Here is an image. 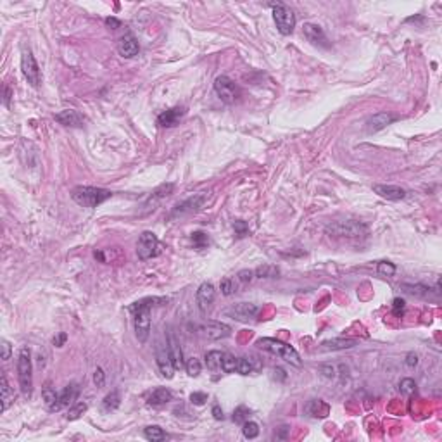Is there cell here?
Wrapping results in <instances>:
<instances>
[{
    "label": "cell",
    "mask_w": 442,
    "mask_h": 442,
    "mask_svg": "<svg viewBox=\"0 0 442 442\" xmlns=\"http://www.w3.org/2000/svg\"><path fill=\"white\" fill-rule=\"evenodd\" d=\"M404 308H406V302L401 299V297H396V299L392 301V313L396 314V316H401V314L404 313Z\"/></svg>",
    "instance_id": "obj_44"
},
{
    "label": "cell",
    "mask_w": 442,
    "mask_h": 442,
    "mask_svg": "<svg viewBox=\"0 0 442 442\" xmlns=\"http://www.w3.org/2000/svg\"><path fill=\"white\" fill-rule=\"evenodd\" d=\"M254 275H256L257 278H277L278 275H280V270L275 264H262L254 272Z\"/></svg>",
    "instance_id": "obj_32"
},
{
    "label": "cell",
    "mask_w": 442,
    "mask_h": 442,
    "mask_svg": "<svg viewBox=\"0 0 442 442\" xmlns=\"http://www.w3.org/2000/svg\"><path fill=\"white\" fill-rule=\"evenodd\" d=\"M403 290L409 296L418 297V299H427L430 296V287L421 284H403Z\"/></svg>",
    "instance_id": "obj_27"
},
{
    "label": "cell",
    "mask_w": 442,
    "mask_h": 442,
    "mask_svg": "<svg viewBox=\"0 0 442 442\" xmlns=\"http://www.w3.org/2000/svg\"><path fill=\"white\" fill-rule=\"evenodd\" d=\"M138 50H140V45H138L137 38L133 37V35H123L121 38H119L118 42V52L121 57L125 59H131L135 57V55L138 54Z\"/></svg>",
    "instance_id": "obj_16"
},
{
    "label": "cell",
    "mask_w": 442,
    "mask_h": 442,
    "mask_svg": "<svg viewBox=\"0 0 442 442\" xmlns=\"http://www.w3.org/2000/svg\"><path fill=\"white\" fill-rule=\"evenodd\" d=\"M86 409H89V404H86V403H76V404H73L69 408V411H67V416L66 418H67V420H71V421L78 420V418L81 416L83 413L86 411Z\"/></svg>",
    "instance_id": "obj_38"
},
{
    "label": "cell",
    "mask_w": 442,
    "mask_h": 442,
    "mask_svg": "<svg viewBox=\"0 0 442 442\" xmlns=\"http://www.w3.org/2000/svg\"><path fill=\"white\" fill-rule=\"evenodd\" d=\"M66 340H67V335H66L64 332H62V333H59V335H55V337H54L52 344L55 345V347H62Z\"/></svg>",
    "instance_id": "obj_50"
},
{
    "label": "cell",
    "mask_w": 442,
    "mask_h": 442,
    "mask_svg": "<svg viewBox=\"0 0 442 442\" xmlns=\"http://www.w3.org/2000/svg\"><path fill=\"white\" fill-rule=\"evenodd\" d=\"M21 71L25 74L26 81L33 89H38L40 83H42V73H40V66L30 49H25L21 54Z\"/></svg>",
    "instance_id": "obj_7"
},
{
    "label": "cell",
    "mask_w": 442,
    "mask_h": 442,
    "mask_svg": "<svg viewBox=\"0 0 442 442\" xmlns=\"http://www.w3.org/2000/svg\"><path fill=\"white\" fill-rule=\"evenodd\" d=\"M168 352H169L171 361H173L174 370L185 368V361H183L182 347H180V344H178V340H176V337H174L173 332H168Z\"/></svg>",
    "instance_id": "obj_19"
},
{
    "label": "cell",
    "mask_w": 442,
    "mask_h": 442,
    "mask_svg": "<svg viewBox=\"0 0 442 442\" xmlns=\"http://www.w3.org/2000/svg\"><path fill=\"white\" fill-rule=\"evenodd\" d=\"M326 232L332 235H340V237H360L361 233L366 232V228L356 221H337L326 226Z\"/></svg>",
    "instance_id": "obj_11"
},
{
    "label": "cell",
    "mask_w": 442,
    "mask_h": 442,
    "mask_svg": "<svg viewBox=\"0 0 442 442\" xmlns=\"http://www.w3.org/2000/svg\"><path fill=\"white\" fill-rule=\"evenodd\" d=\"M143 437L150 442H161V440H166L168 435H166V432L159 427V425H149V427L143 428Z\"/></svg>",
    "instance_id": "obj_28"
},
{
    "label": "cell",
    "mask_w": 442,
    "mask_h": 442,
    "mask_svg": "<svg viewBox=\"0 0 442 442\" xmlns=\"http://www.w3.org/2000/svg\"><path fill=\"white\" fill-rule=\"evenodd\" d=\"M270 7L273 9V19L275 25H277V30L280 31L282 35H290L296 28V16H294L292 11L282 2L277 4H270Z\"/></svg>",
    "instance_id": "obj_5"
},
{
    "label": "cell",
    "mask_w": 442,
    "mask_h": 442,
    "mask_svg": "<svg viewBox=\"0 0 442 442\" xmlns=\"http://www.w3.org/2000/svg\"><path fill=\"white\" fill-rule=\"evenodd\" d=\"M254 370H256V366H254L252 360H249V358H238L237 360V372L240 375H249Z\"/></svg>",
    "instance_id": "obj_35"
},
{
    "label": "cell",
    "mask_w": 442,
    "mask_h": 442,
    "mask_svg": "<svg viewBox=\"0 0 442 442\" xmlns=\"http://www.w3.org/2000/svg\"><path fill=\"white\" fill-rule=\"evenodd\" d=\"M397 119L396 114L392 113H377L373 114L372 118H368V121H366L365 128H366V133H377V131L387 128L389 125H392L394 121Z\"/></svg>",
    "instance_id": "obj_13"
},
{
    "label": "cell",
    "mask_w": 442,
    "mask_h": 442,
    "mask_svg": "<svg viewBox=\"0 0 442 442\" xmlns=\"http://www.w3.org/2000/svg\"><path fill=\"white\" fill-rule=\"evenodd\" d=\"M257 345H259L261 349H264V351L277 354V356H280L284 361L297 366V368L302 366L299 352H297L292 345L285 344V342L277 340V338H259V340H257Z\"/></svg>",
    "instance_id": "obj_4"
},
{
    "label": "cell",
    "mask_w": 442,
    "mask_h": 442,
    "mask_svg": "<svg viewBox=\"0 0 442 442\" xmlns=\"http://www.w3.org/2000/svg\"><path fill=\"white\" fill-rule=\"evenodd\" d=\"M358 344L356 338H330V340H325L321 344V349L323 351H342V349H351Z\"/></svg>",
    "instance_id": "obj_24"
},
{
    "label": "cell",
    "mask_w": 442,
    "mask_h": 442,
    "mask_svg": "<svg viewBox=\"0 0 442 442\" xmlns=\"http://www.w3.org/2000/svg\"><path fill=\"white\" fill-rule=\"evenodd\" d=\"M183 114H185V109L183 107H171V109L164 111L157 116V125L164 126V128H173L178 123L182 121Z\"/></svg>",
    "instance_id": "obj_17"
},
{
    "label": "cell",
    "mask_w": 442,
    "mask_h": 442,
    "mask_svg": "<svg viewBox=\"0 0 442 442\" xmlns=\"http://www.w3.org/2000/svg\"><path fill=\"white\" fill-rule=\"evenodd\" d=\"M242 433H244L245 439H256L259 435V425L256 421L247 420L244 425H242Z\"/></svg>",
    "instance_id": "obj_34"
},
{
    "label": "cell",
    "mask_w": 442,
    "mask_h": 442,
    "mask_svg": "<svg viewBox=\"0 0 442 442\" xmlns=\"http://www.w3.org/2000/svg\"><path fill=\"white\" fill-rule=\"evenodd\" d=\"M18 378H19V389L23 396L30 399L33 394V365H31V354L30 349L23 347L18 356Z\"/></svg>",
    "instance_id": "obj_3"
},
{
    "label": "cell",
    "mask_w": 442,
    "mask_h": 442,
    "mask_svg": "<svg viewBox=\"0 0 442 442\" xmlns=\"http://www.w3.org/2000/svg\"><path fill=\"white\" fill-rule=\"evenodd\" d=\"M190 401L195 406H204L208 403V394L206 392H192L190 394Z\"/></svg>",
    "instance_id": "obj_43"
},
{
    "label": "cell",
    "mask_w": 442,
    "mask_h": 442,
    "mask_svg": "<svg viewBox=\"0 0 442 442\" xmlns=\"http://www.w3.org/2000/svg\"><path fill=\"white\" fill-rule=\"evenodd\" d=\"M161 302H168L164 297H145L130 306V313L133 314L135 335H137L140 344H145L150 335V308Z\"/></svg>",
    "instance_id": "obj_1"
},
{
    "label": "cell",
    "mask_w": 442,
    "mask_h": 442,
    "mask_svg": "<svg viewBox=\"0 0 442 442\" xmlns=\"http://www.w3.org/2000/svg\"><path fill=\"white\" fill-rule=\"evenodd\" d=\"M221 360H223L221 351H209L206 354V366H208V370H211V372H220Z\"/></svg>",
    "instance_id": "obj_31"
},
{
    "label": "cell",
    "mask_w": 442,
    "mask_h": 442,
    "mask_svg": "<svg viewBox=\"0 0 442 442\" xmlns=\"http://www.w3.org/2000/svg\"><path fill=\"white\" fill-rule=\"evenodd\" d=\"M321 373H323V377H326V378L335 377V370H333L332 366H321Z\"/></svg>",
    "instance_id": "obj_51"
},
{
    "label": "cell",
    "mask_w": 442,
    "mask_h": 442,
    "mask_svg": "<svg viewBox=\"0 0 442 442\" xmlns=\"http://www.w3.org/2000/svg\"><path fill=\"white\" fill-rule=\"evenodd\" d=\"M79 394V387L78 384H69L66 385L64 389L59 392V404H61V408H66V406L69 404H74V401H76Z\"/></svg>",
    "instance_id": "obj_26"
},
{
    "label": "cell",
    "mask_w": 442,
    "mask_h": 442,
    "mask_svg": "<svg viewBox=\"0 0 442 442\" xmlns=\"http://www.w3.org/2000/svg\"><path fill=\"white\" fill-rule=\"evenodd\" d=\"M220 289H221V294H223V296H232L233 290H235L233 280H232V278H223L221 284H220Z\"/></svg>",
    "instance_id": "obj_42"
},
{
    "label": "cell",
    "mask_w": 442,
    "mask_h": 442,
    "mask_svg": "<svg viewBox=\"0 0 442 442\" xmlns=\"http://www.w3.org/2000/svg\"><path fill=\"white\" fill-rule=\"evenodd\" d=\"M190 238H192V244L195 249H206L209 245V237L204 232H194L190 235Z\"/></svg>",
    "instance_id": "obj_37"
},
{
    "label": "cell",
    "mask_w": 442,
    "mask_h": 442,
    "mask_svg": "<svg viewBox=\"0 0 442 442\" xmlns=\"http://www.w3.org/2000/svg\"><path fill=\"white\" fill-rule=\"evenodd\" d=\"M173 189H174L173 183H164V185L157 187V189L154 190L152 194H150V197L145 201L143 208H145L147 211H150V209L154 211V209H156V206H157V202H159V201H162V199H164V197H168V195L173 194Z\"/></svg>",
    "instance_id": "obj_20"
},
{
    "label": "cell",
    "mask_w": 442,
    "mask_h": 442,
    "mask_svg": "<svg viewBox=\"0 0 442 442\" xmlns=\"http://www.w3.org/2000/svg\"><path fill=\"white\" fill-rule=\"evenodd\" d=\"M185 370H187V373H189V377L195 378V377H199V373H201L202 365L197 358H189V360L185 361Z\"/></svg>",
    "instance_id": "obj_36"
},
{
    "label": "cell",
    "mask_w": 442,
    "mask_h": 442,
    "mask_svg": "<svg viewBox=\"0 0 442 442\" xmlns=\"http://www.w3.org/2000/svg\"><path fill=\"white\" fill-rule=\"evenodd\" d=\"M237 360L233 354L230 352H223V360H221V372L225 373H233L237 372Z\"/></svg>",
    "instance_id": "obj_33"
},
{
    "label": "cell",
    "mask_w": 442,
    "mask_h": 442,
    "mask_svg": "<svg viewBox=\"0 0 442 442\" xmlns=\"http://www.w3.org/2000/svg\"><path fill=\"white\" fill-rule=\"evenodd\" d=\"M287 432H289V427H280V435H275L277 439H285Z\"/></svg>",
    "instance_id": "obj_54"
},
{
    "label": "cell",
    "mask_w": 442,
    "mask_h": 442,
    "mask_svg": "<svg viewBox=\"0 0 442 442\" xmlns=\"http://www.w3.org/2000/svg\"><path fill=\"white\" fill-rule=\"evenodd\" d=\"M214 297H216V290H214V285L209 284V282H204V284H201V287L197 289V294H195L197 308L201 309V313H206L211 308V306H213Z\"/></svg>",
    "instance_id": "obj_12"
},
{
    "label": "cell",
    "mask_w": 442,
    "mask_h": 442,
    "mask_svg": "<svg viewBox=\"0 0 442 442\" xmlns=\"http://www.w3.org/2000/svg\"><path fill=\"white\" fill-rule=\"evenodd\" d=\"M304 37L308 38V42H311L313 45H318V47H330L328 43V38H326L325 31L321 26L318 25H313V23H306L304 25Z\"/></svg>",
    "instance_id": "obj_14"
},
{
    "label": "cell",
    "mask_w": 442,
    "mask_h": 442,
    "mask_svg": "<svg viewBox=\"0 0 442 442\" xmlns=\"http://www.w3.org/2000/svg\"><path fill=\"white\" fill-rule=\"evenodd\" d=\"M233 228H235V233H237L238 237H244V235H247V232H249L247 223L242 221V220H237V221H235V223H233Z\"/></svg>",
    "instance_id": "obj_45"
},
{
    "label": "cell",
    "mask_w": 442,
    "mask_h": 442,
    "mask_svg": "<svg viewBox=\"0 0 442 442\" xmlns=\"http://www.w3.org/2000/svg\"><path fill=\"white\" fill-rule=\"evenodd\" d=\"M206 202H208V194L206 192L190 195L189 199H185L180 204L174 206L173 211H171V218H182V216H187V214L199 213V211L206 206Z\"/></svg>",
    "instance_id": "obj_6"
},
{
    "label": "cell",
    "mask_w": 442,
    "mask_h": 442,
    "mask_svg": "<svg viewBox=\"0 0 442 442\" xmlns=\"http://www.w3.org/2000/svg\"><path fill=\"white\" fill-rule=\"evenodd\" d=\"M42 397L50 413H57L62 409L61 404H59V392H55V389L50 387V384H45V387L42 390Z\"/></svg>",
    "instance_id": "obj_23"
},
{
    "label": "cell",
    "mask_w": 442,
    "mask_h": 442,
    "mask_svg": "<svg viewBox=\"0 0 442 442\" xmlns=\"http://www.w3.org/2000/svg\"><path fill=\"white\" fill-rule=\"evenodd\" d=\"M399 390L406 394V396H409V394H413L416 390V382L413 378H403L399 382Z\"/></svg>",
    "instance_id": "obj_40"
},
{
    "label": "cell",
    "mask_w": 442,
    "mask_h": 442,
    "mask_svg": "<svg viewBox=\"0 0 442 442\" xmlns=\"http://www.w3.org/2000/svg\"><path fill=\"white\" fill-rule=\"evenodd\" d=\"M275 375L280 377V380H285V378H287L285 372H284V370H282V368H275Z\"/></svg>",
    "instance_id": "obj_55"
},
{
    "label": "cell",
    "mask_w": 442,
    "mask_h": 442,
    "mask_svg": "<svg viewBox=\"0 0 442 442\" xmlns=\"http://www.w3.org/2000/svg\"><path fill=\"white\" fill-rule=\"evenodd\" d=\"M106 25L109 28H113V30H116V28L121 26V21L116 18H106Z\"/></svg>",
    "instance_id": "obj_52"
},
{
    "label": "cell",
    "mask_w": 442,
    "mask_h": 442,
    "mask_svg": "<svg viewBox=\"0 0 442 442\" xmlns=\"http://www.w3.org/2000/svg\"><path fill=\"white\" fill-rule=\"evenodd\" d=\"M201 330L204 332V335L211 338V340H218V338H225L232 333V328L228 325L221 323V321H208L201 326Z\"/></svg>",
    "instance_id": "obj_15"
},
{
    "label": "cell",
    "mask_w": 442,
    "mask_h": 442,
    "mask_svg": "<svg viewBox=\"0 0 442 442\" xmlns=\"http://www.w3.org/2000/svg\"><path fill=\"white\" fill-rule=\"evenodd\" d=\"M406 366H408V368H415V366L418 365V356L415 352H409L408 356H406Z\"/></svg>",
    "instance_id": "obj_49"
},
{
    "label": "cell",
    "mask_w": 442,
    "mask_h": 442,
    "mask_svg": "<svg viewBox=\"0 0 442 442\" xmlns=\"http://www.w3.org/2000/svg\"><path fill=\"white\" fill-rule=\"evenodd\" d=\"M94 384L97 385V387H104V384H106V373H104V370H102V368L95 370V373H94Z\"/></svg>",
    "instance_id": "obj_46"
},
{
    "label": "cell",
    "mask_w": 442,
    "mask_h": 442,
    "mask_svg": "<svg viewBox=\"0 0 442 442\" xmlns=\"http://www.w3.org/2000/svg\"><path fill=\"white\" fill-rule=\"evenodd\" d=\"M111 197H113V192L107 189H101V187L79 185L71 190V199H73L78 206H81V208L94 209L97 208V206L104 204L106 201H109Z\"/></svg>",
    "instance_id": "obj_2"
},
{
    "label": "cell",
    "mask_w": 442,
    "mask_h": 442,
    "mask_svg": "<svg viewBox=\"0 0 442 442\" xmlns=\"http://www.w3.org/2000/svg\"><path fill=\"white\" fill-rule=\"evenodd\" d=\"M378 273L380 275H387V277H392L394 273H396V266L392 264V262H389V261H382V262H378Z\"/></svg>",
    "instance_id": "obj_41"
},
{
    "label": "cell",
    "mask_w": 442,
    "mask_h": 442,
    "mask_svg": "<svg viewBox=\"0 0 442 442\" xmlns=\"http://www.w3.org/2000/svg\"><path fill=\"white\" fill-rule=\"evenodd\" d=\"M54 118L55 121L61 123L62 126H83V123H85V118L74 109H64L55 114Z\"/></svg>",
    "instance_id": "obj_21"
},
{
    "label": "cell",
    "mask_w": 442,
    "mask_h": 442,
    "mask_svg": "<svg viewBox=\"0 0 442 442\" xmlns=\"http://www.w3.org/2000/svg\"><path fill=\"white\" fill-rule=\"evenodd\" d=\"M169 401H173V392H171L169 389H166V387H159L156 390H152V394L149 396L147 403H149L150 406H156V408H159V406L168 404Z\"/></svg>",
    "instance_id": "obj_25"
},
{
    "label": "cell",
    "mask_w": 442,
    "mask_h": 442,
    "mask_svg": "<svg viewBox=\"0 0 442 442\" xmlns=\"http://www.w3.org/2000/svg\"><path fill=\"white\" fill-rule=\"evenodd\" d=\"M373 192L387 201H403L406 197V190L397 185H373Z\"/></svg>",
    "instance_id": "obj_18"
},
{
    "label": "cell",
    "mask_w": 442,
    "mask_h": 442,
    "mask_svg": "<svg viewBox=\"0 0 442 442\" xmlns=\"http://www.w3.org/2000/svg\"><path fill=\"white\" fill-rule=\"evenodd\" d=\"M13 403H14V390L11 389L6 375H2V411L6 413Z\"/></svg>",
    "instance_id": "obj_29"
},
{
    "label": "cell",
    "mask_w": 442,
    "mask_h": 442,
    "mask_svg": "<svg viewBox=\"0 0 442 442\" xmlns=\"http://www.w3.org/2000/svg\"><path fill=\"white\" fill-rule=\"evenodd\" d=\"M11 352H13V347H11V344L6 340V338H2V360L4 361L11 360Z\"/></svg>",
    "instance_id": "obj_48"
},
{
    "label": "cell",
    "mask_w": 442,
    "mask_h": 442,
    "mask_svg": "<svg viewBox=\"0 0 442 442\" xmlns=\"http://www.w3.org/2000/svg\"><path fill=\"white\" fill-rule=\"evenodd\" d=\"M238 280L242 282V284H249L250 280L254 278V272L252 270H242V272H238Z\"/></svg>",
    "instance_id": "obj_47"
},
{
    "label": "cell",
    "mask_w": 442,
    "mask_h": 442,
    "mask_svg": "<svg viewBox=\"0 0 442 442\" xmlns=\"http://www.w3.org/2000/svg\"><path fill=\"white\" fill-rule=\"evenodd\" d=\"M9 99H11V90L6 86V97H4V104L9 106Z\"/></svg>",
    "instance_id": "obj_56"
},
{
    "label": "cell",
    "mask_w": 442,
    "mask_h": 442,
    "mask_svg": "<svg viewBox=\"0 0 442 442\" xmlns=\"http://www.w3.org/2000/svg\"><path fill=\"white\" fill-rule=\"evenodd\" d=\"M249 416H250V411L245 408V406H238V408L233 411V421L238 425H244L245 421L249 420Z\"/></svg>",
    "instance_id": "obj_39"
},
{
    "label": "cell",
    "mask_w": 442,
    "mask_h": 442,
    "mask_svg": "<svg viewBox=\"0 0 442 442\" xmlns=\"http://www.w3.org/2000/svg\"><path fill=\"white\" fill-rule=\"evenodd\" d=\"M214 92L218 94L221 102L225 104H235L237 99L240 97V92H238V86L230 79L228 76H218L214 79Z\"/></svg>",
    "instance_id": "obj_9"
},
{
    "label": "cell",
    "mask_w": 442,
    "mask_h": 442,
    "mask_svg": "<svg viewBox=\"0 0 442 442\" xmlns=\"http://www.w3.org/2000/svg\"><path fill=\"white\" fill-rule=\"evenodd\" d=\"M157 366H159V372L161 375L166 378V380H171L174 375V366L173 361L169 358V352L166 349H159L157 351Z\"/></svg>",
    "instance_id": "obj_22"
},
{
    "label": "cell",
    "mask_w": 442,
    "mask_h": 442,
    "mask_svg": "<svg viewBox=\"0 0 442 442\" xmlns=\"http://www.w3.org/2000/svg\"><path fill=\"white\" fill-rule=\"evenodd\" d=\"M225 314L237 321L247 323V321L254 320L259 314V306L252 304V302H238V304H233L232 308L226 309Z\"/></svg>",
    "instance_id": "obj_10"
},
{
    "label": "cell",
    "mask_w": 442,
    "mask_h": 442,
    "mask_svg": "<svg viewBox=\"0 0 442 442\" xmlns=\"http://www.w3.org/2000/svg\"><path fill=\"white\" fill-rule=\"evenodd\" d=\"M213 416H214V420H223V418H225L220 406H213Z\"/></svg>",
    "instance_id": "obj_53"
},
{
    "label": "cell",
    "mask_w": 442,
    "mask_h": 442,
    "mask_svg": "<svg viewBox=\"0 0 442 442\" xmlns=\"http://www.w3.org/2000/svg\"><path fill=\"white\" fill-rule=\"evenodd\" d=\"M161 252V244H159L156 233L152 232H142V235L138 237V244H137V254L142 261H147L150 257H156Z\"/></svg>",
    "instance_id": "obj_8"
},
{
    "label": "cell",
    "mask_w": 442,
    "mask_h": 442,
    "mask_svg": "<svg viewBox=\"0 0 442 442\" xmlns=\"http://www.w3.org/2000/svg\"><path fill=\"white\" fill-rule=\"evenodd\" d=\"M119 404H121V396H119L118 390H113L102 401V411H114V409L119 408Z\"/></svg>",
    "instance_id": "obj_30"
}]
</instances>
